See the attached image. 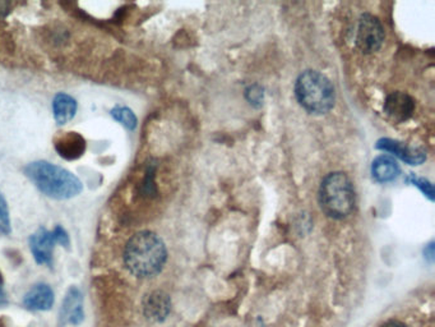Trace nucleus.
Segmentation results:
<instances>
[{"label":"nucleus","instance_id":"f3484780","mask_svg":"<svg viewBox=\"0 0 435 327\" xmlns=\"http://www.w3.org/2000/svg\"><path fill=\"white\" fill-rule=\"evenodd\" d=\"M53 236H54L55 242L56 245H63L65 248H69L71 245V240H69V236L67 233V230L60 225H56L54 227V230H51Z\"/></svg>","mask_w":435,"mask_h":327},{"label":"nucleus","instance_id":"7ed1b4c3","mask_svg":"<svg viewBox=\"0 0 435 327\" xmlns=\"http://www.w3.org/2000/svg\"><path fill=\"white\" fill-rule=\"evenodd\" d=\"M318 200L320 210L328 218H347L354 211L356 201L353 182L341 172L328 174L320 183Z\"/></svg>","mask_w":435,"mask_h":327},{"label":"nucleus","instance_id":"f257e3e1","mask_svg":"<svg viewBox=\"0 0 435 327\" xmlns=\"http://www.w3.org/2000/svg\"><path fill=\"white\" fill-rule=\"evenodd\" d=\"M128 271L139 279L154 278L163 271L167 249L163 239L154 232L142 230L130 236L123 253Z\"/></svg>","mask_w":435,"mask_h":327},{"label":"nucleus","instance_id":"412c9836","mask_svg":"<svg viewBox=\"0 0 435 327\" xmlns=\"http://www.w3.org/2000/svg\"><path fill=\"white\" fill-rule=\"evenodd\" d=\"M5 293L3 291V285H0V304L5 303Z\"/></svg>","mask_w":435,"mask_h":327},{"label":"nucleus","instance_id":"dca6fc26","mask_svg":"<svg viewBox=\"0 0 435 327\" xmlns=\"http://www.w3.org/2000/svg\"><path fill=\"white\" fill-rule=\"evenodd\" d=\"M0 233L4 236H10L12 233V225H10V209L8 203L5 201V197L0 192Z\"/></svg>","mask_w":435,"mask_h":327},{"label":"nucleus","instance_id":"1a4fd4ad","mask_svg":"<svg viewBox=\"0 0 435 327\" xmlns=\"http://www.w3.org/2000/svg\"><path fill=\"white\" fill-rule=\"evenodd\" d=\"M60 322L65 325H80L83 318H84V312H83V295L81 291L77 286H71L65 297H64L63 304L60 308Z\"/></svg>","mask_w":435,"mask_h":327},{"label":"nucleus","instance_id":"a211bd4d","mask_svg":"<svg viewBox=\"0 0 435 327\" xmlns=\"http://www.w3.org/2000/svg\"><path fill=\"white\" fill-rule=\"evenodd\" d=\"M412 183L416 184L419 188H421V191L424 192L426 196H429L430 200H433V193H434V191H433V185H432L430 183L426 182L424 179H415V178H414Z\"/></svg>","mask_w":435,"mask_h":327},{"label":"nucleus","instance_id":"423d86ee","mask_svg":"<svg viewBox=\"0 0 435 327\" xmlns=\"http://www.w3.org/2000/svg\"><path fill=\"white\" fill-rule=\"evenodd\" d=\"M28 245L37 264L51 266L56 242L50 230H47L46 227H38L36 232L30 236Z\"/></svg>","mask_w":435,"mask_h":327},{"label":"nucleus","instance_id":"9b49d317","mask_svg":"<svg viewBox=\"0 0 435 327\" xmlns=\"http://www.w3.org/2000/svg\"><path fill=\"white\" fill-rule=\"evenodd\" d=\"M54 291L44 282L34 285L23 297V306L34 312L49 311L54 306Z\"/></svg>","mask_w":435,"mask_h":327},{"label":"nucleus","instance_id":"39448f33","mask_svg":"<svg viewBox=\"0 0 435 327\" xmlns=\"http://www.w3.org/2000/svg\"><path fill=\"white\" fill-rule=\"evenodd\" d=\"M384 41V28L375 16L363 14L356 30V46L364 54H372L381 49Z\"/></svg>","mask_w":435,"mask_h":327},{"label":"nucleus","instance_id":"f8f14e48","mask_svg":"<svg viewBox=\"0 0 435 327\" xmlns=\"http://www.w3.org/2000/svg\"><path fill=\"white\" fill-rule=\"evenodd\" d=\"M78 110L77 100L65 93L58 92L53 99V114L58 126H65L74 119Z\"/></svg>","mask_w":435,"mask_h":327},{"label":"nucleus","instance_id":"0eeeda50","mask_svg":"<svg viewBox=\"0 0 435 327\" xmlns=\"http://www.w3.org/2000/svg\"><path fill=\"white\" fill-rule=\"evenodd\" d=\"M55 151L68 161L78 160L86 153V139L77 132H64L55 137Z\"/></svg>","mask_w":435,"mask_h":327},{"label":"nucleus","instance_id":"aec40b11","mask_svg":"<svg viewBox=\"0 0 435 327\" xmlns=\"http://www.w3.org/2000/svg\"><path fill=\"white\" fill-rule=\"evenodd\" d=\"M381 327H408L403 322H401V321H397V319H390V321H387L386 324H383Z\"/></svg>","mask_w":435,"mask_h":327},{"label":"nucleus","instance_id":"6ab92c4d","mask_svg":"<svg viewBox=\"0 0 435 327\" xmlns=\"http://www.w3.org/2000/svg\"><path fill=\"white\" fill-rule=\"evenodd\" d=\"M248 95H250V99H249V100L252 101V102H257V101H259L262 99V92L254 91V87L250 89V91H248Z\"/></svg>","mask_w":435,"mask_h":327},{"label":"nucleus","instance_id":"4be33fe9","mask_svg":"<svg viewBox=\"0 0 435 327\" xmlns=\"http://www.w3.org/2000/svg\"><path fill=\"white\" fill-rule=\"evenodd\" d=\"M0 285H3V275L0 273Z\"/></svg>","mask_w":435,"mask_h":327},{"label":"nucleus","instance_id":"20e7f679","mask_svg":"<svg viewBox=\"0 0 435 327\" xmlns=\"http://www.w3.org/2000/svg\"><path fill=\"white\" fill-rule=\"evenodd\" d=\"M295 96L300 106L310 114H326L335 106V87L317 71L301 73L295 82Z\"/></svg>","mask_w":435,"mask_h":327},{"label":"nucleus","instance_id":"6e6552de","mask_svg":"<svg viewBox=\"0 0 435 327\" xmlns=\"http://www.w3.org/2000/svg\"><path fill=\"white\" fill-rule=\"evenodd\" d=\"M142 306L147 319L163 322L170 315L172 300L165 291H154L145 295Z\"/></svg>","mask_w":435,"mask_h":327},{"label":"nucleus","instance_id":"ddd939ff","mask_svg":"<svg viewBox=\"0 0 435 327\" xmlns=\"http://www.w3.org/2000/svg\"><path fill=\"white\" fill-rule=\"evenodd\" d=\"M377 147L381 150L393 153L396 156H399V159H402L403 161H406L410 165H420L425 160L426 157L423 150L411 148L408 146H405L401 142L393 141V139H388V138L381 139Z\"/></svg>","mask_w":435,"mask_h":327},{"label":"nucleus","instance_id":"9d476101","mask_svg":"<svg viewBox=\"0 0 435 327\" xmlns=\"http://www.w3.org/2000/svg\"><path fill=\"white\" fill-rule=\"evenodd\" d=\"M386 114L395 122H405L415 111V101L405 92H393L384 102Z\"/></svg>","mask_w":435,"mask_h":327},{"label":"nucleus","instance_id":"f03ea898","mask_svg":"<svg viewBox=\"0 0 435 327\" xmlns=\"http://www.w3.org/2000/svg\"><path fill=\"white\" fill-rule=\"evenodd\" d=\"M23 172L38 191L53 200H71L83 191V184L77 175L45 160L27 164Z\"/></svg>","mask_w":435,"mask_h":327},{"label":"nucleus","instance_id":"4468645a","mask_svg":"<svg viewBox=\"0 0 435 327\" xmlns=\"http://www.w3.org/2000/svg\"><path fill=\"white\" fill-rule=\"evenodd\" d=\"M399 164L390 156H379L372 165L373 178L379 183H388L395 181L399 175Z\"/></svg>","mask_w":435,"mask_h":327},{"label":"nucleus","instance_id":"2eb2a0df","mask_svg":"<svg viewBox=\"0 0 435 327\" xmlns=\"http://www.w3.org/2000/svg\"><path fill=\"white\" fill-rule=\"evenodd\" d=\"M110 115L120 123L124 128H127L128 131H134L137 128L136 114L133 113V110L129 109L127 106H121L117 105L113 109L110 110Z\"/></svg>","mask_w":435,"mask_h":327}]
</instances>
